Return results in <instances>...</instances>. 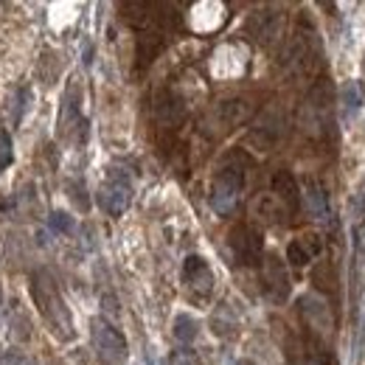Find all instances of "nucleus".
Instances as JSON below:
<instances>
[{
    "label": "nucleus",
    "instance_id": "obj_19",
    "mask_svg": "<svg viewBox=\"0 0 365 365\" xmlns=\"http://www.w3.org/2000/svg\"><path fill=\"white\" fill-rule=\"evenodd\" d=\"M233 365H256V363H250V360H236Z\"/></svg>",
    "mask_w": 365,
    "mask_h": 365
},
{
    "label": "nucleus",
    "instance_id": "obj_8",
    "mask_svg": "<svg viewBox=\"0 0 365 365\" xmlns=\"http://www.w3.org/2000/svg\"><path fill=\"white\" fill-rule=\"evenodd\" d=\"M320 247H323V242H320L318 233H304L287 245V262L295 267H307L320 253Z\"/></svg>",
    "mask_w": 365,
    "mask_h": 365
},
{
    "label": "nucleus",
    "instance_id": "obj_11",
    "mask_svg": "<svg viewBox=\"0 0 365 365\" xmlns=\"http://www.w3.org/2000/svg\"><path fill=\"white\" fill-rule=\"evenodd\" d=\"M340 104H343V118L351 121L363 107V85L360 82H346L340 88Z\"/></svg>",
    "mask_w": 365,
    "mask_h": 365
},
{
    "label": "nucleus",
    "instance_id": "obj_20",
    "mask_svg": "<svg viewBox=\"0 0 365 365\" xmlns=\"http://www.w3.org/2000/svg\"><path fill=\"white\" fill-rule=\"evenodd\" d=\"M363 236H365V222H363Z\"/></svg>",
    "mask_w": 365,
    "mask_h": 365
},
{
    "label": "nucleus",
    "instance_id": "obj_3",
    "mask_svg": "<svg viewBox=\"0 0 365 365\" xmlns=\"http://www.w3.org/2000/svg\"><path fill=\"white\" fill-rule=\"evenodd\" d=\"M133 202V182L124 172L113 169L107 175V180L98 188V205L110 214V217H121Z\"/></svg>",
    "mask_w": 365,
    "mask_h": 365
},
{
    "label": "nucleus",
    "instance_id": "obj_13",
    "mask_svg": "<svg viewBox=\"0 0 365 365\" xmlns=\"http://www.w3.org/2000/svg\"><path fill=\"white\" fill-rule=\"evenodd\" d=\"M304 188H307V194H304V200H307V205H309V214L315 217V220H326V194H323V188H320L315 180H304Z\"/></svg>",
    "mask_w": 365,
    "mask_h": 365
},
{
    "label": "nucleus",
    "instance_id": "obj_17",
    "mask_svg": "<svg viewBox=\"0 0 365 365\" xmlns=\"http://www.w3.org/2000/svg\"><path fill=\"white\" fill-rule=\"evenodd\" d=\"M51 228L56 230V233H71V230H73V222H71V217H68L65 211H53V214H51Z\"/></svg>",
    "mask_w": 365,
    "mask_h": 365
},
{
    "label": "nucleus",
    "instance_id": "obj_9",
    "mask_svg": "<svg viewBox=\"0 0 365 365\" xmlns=\"http://www.w3.org/2000/svg\"><path fill=\"white\" fill-rule=\"evenodd\" d=\"M273 194L275 200L284 205L287 214H295L301 208V188H298V180L289 172H275L273 175Z\"/></svg>",
    "mask_w": 365,
    "mask_h": 365
},
{
    "label": "nucleus",
    "instance_id": "obj_2",
    "mask_svg": "<svg viewBox=\"0 0 365 365\" xmlns=\"http://www.w3.org/2000/svg\"><path fill=\"white\" fill-rule=\"evenodd\" d=\"M242 188H245V169H242V163L225 160V163L220 166V172L214 175V180H211V194H208L211 208H214L220 217L233 214L236 205H239Z\"/></svg>",
    "mask_w": 365,
    "mask_h": 365
},
{
    "label": "nucleus",
    "instance_id": "obj_7",
    "mask_svg": "<svg viewBox=\"0 0 365 365\" xmlns=\"http://www.w3.org/2000/svg\"><path fill=\"white\" fill-rule=\"evenodd\" d=\"M182 281L197 295H208L214 289V273H211L208 262L202 256H197V253L182 262Z\"/></svg>",
    "mask_w": 365,
    "mask_h": 365
},
{
    "label": "nucleus",
    "instance_id": "obj_16",
    "mask_svg": "<svg viewBox=\"0 0 365 365\" xmlns=\"http://www.w3.org/2000/svg\"><path fill=\"white\" fill-rule=\"evenodd\" d=\"M29 101H31V93H29V88H20V91H17V96H14V115H11V124H20V118H23V113H26Z\"/></svg>",
    "mask_w": 365,
    "mask_h": 365
},
{
    "label": "nucleus",
    "instance_id": "obj_1",
    "mask_svg": "<svg viewBox=\"0 0 365 365\" xmlns=\"http://www.w3.org/2000/svg\"><path fill=\"white\" fill-rule=\"evenodd\" d=\"M31 295H34V304L40 309L43 320L48 323V329L59 337V340H71L73 337V320H71V309L65 307L53 278L48 273H34L31 278Z\"/></svg>",
    "mask_w": 365,
    "mask_h": 365
},
{
    "label": "nucleus",
    "instance_id": "obj_10",
    "mask_svg": "<svg viewBox=\"0 0 365 365\" xmlns=\"http://www.w3.org/2000/svg\"><path fill=\"white\" fill-rule=\"evenodd\" d=\"M301 315L307 320V326L312 329V331H326L329 326H331V318H329V307L318 301V298H312V295H304L301 298Z\"/></svg>",
    "mask_w": 365,
    "mask_h": 365
},
{
    "label": "nucleus",
    "instance_id": "obj_12",
    "mask_svg": "<svg viewBox=\"0 0 365 365\" xmlns=\"http://www.w3.org/2000/svg\"><path fill=\"white\" fill-rule=\"evenodd\" d=\"M253 214L262 217L264 222H278V217L287 214V211H284V205L275 200V194H262V197H256V202H253Z\"/></svg>",
    "mask_w": 365,
    "mask_h": 365
},
{
    "label": "nucleus",
    "instance_id": "obj_5",
    "mask_svg": "<svg viewBox=\"0 0 365 365\" xmlns=\"http://www.w3.org/2000/svg\"><path fill=\"white\" fill-rule=\"evenodd\" d=\"M228 247L239 264H256V262H262V250H264L262 230H256L253 225H247V222H239L228 233Z\"/></svg>",
    "mask_w": 365,
    "mask_h": 365
},
{
    "label": "nucleus",
    "instance_id": "obj_18",
    "mask_svg": "<svg viewBox=\"0 0 365 365\" xmlns=\"http://www.w3.org/2000/svg\"><path fill=\"white\" fill-rule=\"evenodd\" d=\"M172 365H200V360H197V354H194V351L180 349V351H175V354H172Z\"/></svg>",
    "mask_w": 365,
    "mask_h": 365
},
{
    "label": "nucleus",
    "instance_id": "obj_14",
    "mask_svg": "<svg viewBox=\"0 0 365 365\" xmlns=\"http://www.w3.org/2000/svg\"><path fill=\"white\" fill-rule=\"evenodd\" d=\"M172 331H175V337L180 340V343H194L197 340V331H200V323L191 318V315H185L180 312L175 323H172Z\"/></svg>",
    "mask_w": 365,
    "mask_h": 365
},
{
    "label": "nucleus",
    "instance_id": "obj_15",
    "mask_svg": "<svg viewBox=\"0 0 365 365\" xmlns=\"http://www.w3.org/2000/svg\"><path fill=\"white\" fill-rule=\"evenodd\" d=\"M14 146H11V135L6 133V130H0V175L11 166V160H14V152H11Z\"/></svg>",
    "mask_w": 365,
    "mask_h": 365
},
{
    "label": "nucleus",
    "instance_id": "obj_6",
    "mask_svg": "<svg viewBox=\"0 0 365 365\" xmlns=\"http://www.w3.org/2000/svg\"><path fill=\"white\" fill-rule=\"evenodd\" d=\"M262 284H264V292H267L273 301H287V298H289L287 264H284L278 256L262 259Z\"/></svg>",
    "mask_w": 365,
    "mask_h": 365
},
{
    "label": "nucleus",
    "instance_id": "obj_4",
    "mask_svg": "<svg viewBox=\"0 0 365 365\" xmlns=\"http://www.w3.org/2000/svg\"><path fill=\"white\" fill-rule=\"evenodd\" d=\"M93 346L101 363H118L127 357V340L124 334L104 318L93 320Z\"/></svg>",
    "mask_w": 365,
    "mask_h": 365
}]
</instances>
